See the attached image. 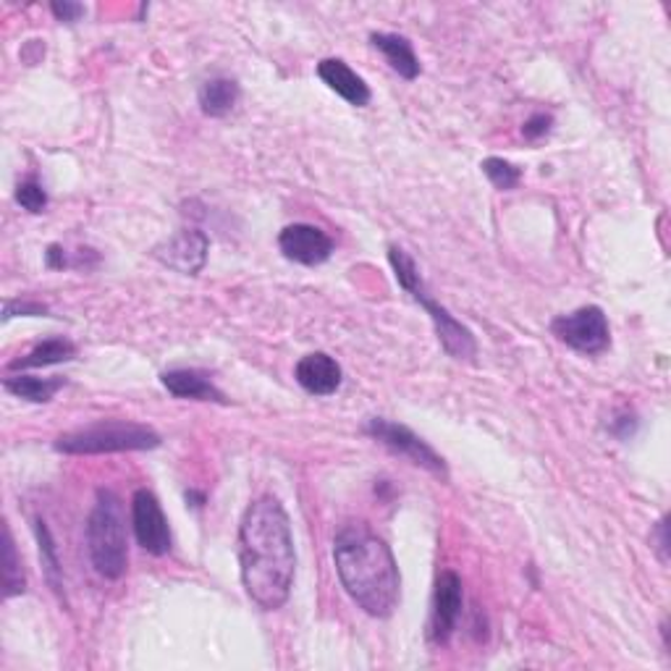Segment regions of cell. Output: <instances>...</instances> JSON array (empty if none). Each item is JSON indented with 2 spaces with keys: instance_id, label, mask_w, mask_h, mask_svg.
I'll return each mask as SVG.
<instances>
[{
  "instance_id": "6da1fadb",
  "label": "cell",
  "mask_w": 671,
  "mask_h": 671,
  "mask_svg": "<svg viewBox=\"0 0 671 671\" xmlns=\"http://www.w3.org/2000/svg\"><path fill=\"white\" fill-rule=\"evenodd\" d=\"M239 567L247 595L265 611L289 601L297 575L294 533L284 504L261 496L244 511L239 524Z\"/></svg>"
},
{
  "instance_id": "7a4b0ae2",
  "label": "cell",
  "mask_w": 671,
  "mask_h": 671,
  "mask_svg": "<svg viewBox=\"0 0 671 671\" xmlns=\"http://www.w3.org/2000/svg\"><path fill=\"white\" fill-rule=\"evenodd\" d=\"M338 580L368 616L389 620L402 598V575L383 537L365 522H349L334 537Z\"/></svg>"
},
{
  "instance_id": "3957f363",
  "label": "cell",
  "mask_w": 671,
  "mask_h": 671,
  "mask_svg": "<svg viewBox=\"0 0 671 671\" xmlns=\"http://www.w3.org/2000/svg\"><path fill=\"white\" fill-rule=\"evenodd\" d=\"M389 263H391V268H394V276H396L398 287L407 291V294L415 299V302L420 304L425 312H428L430 321H433L438 342H441L443 351H447L449 357H454V360H470V362H473L475 357H477L475 334L462 321H456V317L451 315V312L443 308V304H438L436 299L430 297V291L425 289L420 268H417V263L407 255V250H402V247H396V244H391V247H389Z\"/></svg>"
},
{
  "instance_id": "277c9868",
  "label": "cell",
  "mask_w": 671,
  "mask_h": 671,
  "mask_svg": "<svg viewBox=\"0 0 671 671\" xmlns=\"http://www.w3.org/2000/svg\"><path fill=\"white\" fill-rule=\"evenodd\" d=\"M88 551L95 572L105 580H122L129 567L124 501L111 488H100L88 517Z\"/></svg>"
},
{
  "instance_id": "5b68a950",
  "label": "cell",
  "mask_w": 671,
  "mask_h": 671,
  "mask_svg": "<svg viewBox=\"0 0 671 671\" xmlns=\"http://www.w3.org/2000/svg\"><path fill=\"white\" fill-rule=\"evenodd\" d=\"M61 454H124V451H152L161 447V433L150 425L131 420H100L88 428L69 430L56 438Z\"/></svg>"
},
{
  "instance_id": "8992f818",
  "label": "cell",
  "mask_w": 671,
  "mask_h": 671,
  "mask_svg": "<svg viewBox=\"0 0 671 671\" xmlns=\"http://www.w3.org/2000/svg\"><path fill=\"white\" fill-rule=\"evenodd\" d=\"M365 433L373 438V441L383 443L389 451H394V454L417 464V467L428 470L430 475L449 481V467L447 462H443V456L438 454L430 443H425L420 436L412 433L407 425L391 423L385 420V417H370V420L365 423Z\"/></svg>"
},
{
  "instance_id": "52a82bcc",
  "label": "cell",
  "mask_w": 671,
  "mask_h": 671,
  "mask_svg": "<svg viewBox=\"0 0 671 671\" xmlns=\"http://www.w3.org/2000/svg\"><path fill=\"white\" fill-rule=\"evenodd\" d=\"M551 334L562 344H567L569 349L588 357L603 355L611 347L609 317L598 304H585L569 315H559L551 323Z\"/></svg>"
},
{
  "instance_id": "ba28073f",
  "label": "cell",
  "mask_w": 671,
  "mask_h": 671,
  "mask_svg": "<svg viewBox=\"0 0 671 671\" xmlns=\"http://www.w3.org/2000/svg\"><path fill=\"white\" fill-rule=\"evenodd\" d=\"M464 606L462 577L454 569H443L436 580L433 601H430V620H428V640L430 646H447L460 624Z\"/></svg>"
},
{
  "instance_id": "9c48e42d",
  "label": "cell",
  "mask_w": 671,
  "mask_h": 671,
  "mask_svg": "<svg viewBox=\"0 0 671 671\" xmlns=\"http://www.w3.org/2000/svg\"><path fill=\"white\" fill-rule=\"evenodd\" d=\"M131 530H135L139 546L152 556H165L174 546L161 501L148 488H139L131 496Z\"/></svg>"
},
{
  "instance_id": "30bf717a",
  "label": "cell",
  "mask_w": 671,
  "mask_h": 671,
  "mask_svg": "<svg viewBox=\"0 0 671 671\" xmlns=\"http://www.w3.org/2000/svg\"><path fill=\"white\" fill-rule=\"evenodd\" d=\"M210 236L199 229H178L174 236L152 247V257L182 276H197L208 263Z\"/></svg>"
},
{
  "instance_id": "8fae6325",
  "label": "cell",
  "mask_w": 671,
  "mask_h": 671,
  "mask_svg": "<svg viewBox=\"0 0 671 671\" xmlns=\"http://www.w3.org/2000/svg\"><path fill=\"white\" fill-rule=\"evenodd\" d=\"M278 250L284 252L287 261L308 265V268H315V265H323L325 261H331L336 244H334V239L325 234L323 229H317V225L291 223L281 231V234H278Z\"/></svg>"
},
{
  "instance_id": "7c38bea8",
  "label": "cell",
  "mask_w": 671,
  "mask_h": 671,
  "mask_svg": "<svg viewBox=\"0 0 671 671\" xmlns=\"http://www.w3.org/2000/svg\"><path fill=\"white\" fill-rule=\"evenodd\" d=\"M294 378L308 394L331 396L342 389L344 373L342 365H338L334 357L325 355V351H312V355H304L302 360L297 362Z\"/></svg>"
},
{
  "instance_id": "4fadbf2b",
  "label": "cell",
  "mask_w": 671,
  "mask_h": 671,
  "mask_svg": "<svg viewBox=\"0 0 671 671\" xmlns=\"http://www.w3.org/2000/svg\"><path fill=\"white\" fill-rule=\"evenodd\" d=\"M317 77H321L325 88L334 90L338 97H344L349 105H355V108H365V105L370 103V97H373L368 82H365L349 63H344L342 58H323V61L317 63Z\"/></svg>"
},
{
  "instance_id": "5bb4252c",
  "label": "cell",
  "mask_w": 671,
  "mask_h": 671,
  "mask_svg": "<svg viewBox=\"0 0 671 671\" xmlns=\"http://www.w3.org/2000/svg\"><path fill=\"white\" fill-rule=\"evenodd\" d=\"M161 383H163V389L176 398H192V402H216V404L229 402L223 391L212 383V378L195 368L165 370V373L161 375Z\"/></svg>"
},
{
  "instance_id": "9a60e30c",
  "label": "cell",
  "mask_w": 671,
  "mask_h": 671,
  "mask_svg": "<svg viewBox=\"0 0 671 671\" xmlns=\"http://www.w3.org/2000/svg\"><path fill=\"white\" fill-rule=\"evenodd\" d=\"M370 45L383 53L385 63H389L402 79L412 82V79L420 77V58H417L415 48H412V43L404 35H394V32H373V35H370Z\"/></svg>"
},
{
  "instance_id": "2e32d148",
  "label": "cell",
  "mask_w": 671,
  "mask_h": 671,
  "mask_svg": "<svg viewBox=\"0 0 671 671\" xmlns=\"http://www.w3.org/2000/svg\"><path fill=\"white\" fill-rule=\"evenodd\" d=\"M239 97H242V88L231 77H212L197 92L199 108L210 118L229 116L239 105Z\"/></svg>"
},
{
  "instance_id": "e0dca14e",
  "label": "cell",
  "mask_w": 671,
  "mask_h": 671,
  "mask_svg": "<svg viewBox=\"0 0 671 671\" xmlns=\"http://www.w3.org/2000/svg\"><path fill=\"white\" fill-rule=\"evenodd\" d=\"M77 357V347L69 342V338L56 336L48 338V342L37 344L30 355L19 357L9 365V370H35V368H53V365L71 362Z\"/></svg>"
},
{
  "instance_id": "ac0fdd59",
  "label": "cell",
  "mask_w": 671,
  "mask_h": 671,
  "mask_svg": "<svg viewBox=\"0 0 671 671\" xmlns=\"http://www.w3.org/2000/svg\"><path fill=\"white\" fill-rule=\"evenodd\" d=\"M66 385V378H37V375H9L3 378V389L9 391L11 396L24 398V402L32 404H48L53 396L58 394Z\"/></svg>"
},
{
  "instance_id": "d6986e66",
  "label": "cell",
  "mask_w": 671,
  "mask_h": 671,
  "mask_svg": "<svg viewBox=\"0 0 671 671\" xmlns=\"http://www.w3.org/2000/svg\"><path fill=\"white\" fill-rule=\"evenodd\" d=\"M26 590V577L22 567V556H19L16 543H13L11 528H3V598L9 601L13 595H22Z\"/></svg>"
},
{
  "instance_id": "ffe728a7",
  "label": "cell",
  "mask_w": 671,
  "mask_h": 671,
  "mask_svg": "<svg viewBox=\"0 0 671 671\" xmlns=\"http://www.w3.org/2000/svg\"><path fill=\"white\" fill-rule=\"evenodd\" d=\"M35 535H37V546H39V559H43V567H45V577H48V582L53 585V590L56 593H61V559H58V548H56V541H53L48 524H45V520H35Z\"/></svg>"
},
{
  "instance_id": "44dd1931",
  "label": "cell",
  "mask_w": 671,
  "mask_h": 671,
  "mask_svg": "<svg viewBox=\"0 0 671 671\" xmlns=\"http://www.w3.org/2000/svg\"><path fill=\"white\" fill-rule=\"evenodd\" d=\"M481 169H483V174L488 176V182L494 184L498 192L517 189V187H520V182H522V169H520V165L504 161V158H496V155L485 158V161L481 163Z\"/></svg>"
},
{
  "instance_id": "7402d4cb",
  "label": "cell",
  "mask_w": 671,
  "mask_h": 671,
  "mask_svg": "<svg viewBox=\"0 0 671 671\" xmlns=\"http://www.w3.org/2000/svg\"><path fill=\"white\" fill-rule=\"evenodd\" d=\"M13 197H16V203L22 205L26 212H35V216L48 208V192H45V187L35 176H26L24 182H19L16 195Z\"/></svg>"
},
{
  "instance_id": "603a6c76",
  "label": "cell",
  "mask_w": 671,
  "mask_h": 671,
  "mask_svg": "<svg viewBox=\"0 0 671 671\" xmlns=\"http://www.w3.org/2000/svg\"><path fill=\"white\" fill-rule=\"evenodd\" d=\"M48 308L39 302H26V299H5V308H3V323H9L11 317H45L48 315Z\"/></svg>"
},
{
  "instance_id": "cb8c5ba5",
  "label": "cell",
  "mask_w": 671,
  "mask_h": 671,
  "mask_svg": "<svg viewBox=\"0 0 671 671\" xmlns=\"http://www.w3.org/2000/svg\"><path fill=\"white\" fill-rule=\"evenodd\" d=\"M551 129H554V116H551V113H533V116L522 124V137L528 139V142H537V139L548 137Z\"/></svg>"
},
{
  "instance_id": "d4e9b609",
  "label": "cell",
  "mask_w": 671,
  "mask_h": 671,
  "mask_svg": "<svg viewBox=\"0 0 671 671\" xmlns=\"http://www.w3.org/2000/svg\"><path fill=\"white\" fill-rule=\"evenodd\" d=\"M609 430H611V436H616V438H620V441H629V438L637 433L635 412H629V409L616 412L614 420L609 423Z\"/></svg>"
},
{
  "instance_id": "484cf974",
  "label": "cell",
  "mask_w": 671,
  "mask_h": 671,
  "mask_svg": "<svg viewBox=\"0 0 671 671\" xmlns=\"http://www.w3.org/2000/svg\"><path fill=\"white\" fill-rule=\"evenodd\" d=\"M45 265L50 270H63V268H74V252H69L63 244H50L45 250Z\"/></svg>"
},
{
  "instance_id": "4316f807",
  "label": "cell",
  "mask_w": 671,
  "mask_h": 671,
  "mask_svg": "<svg viewBox=\"0 0 671 671\" xmlns=\"http://www.w3.org/2000/svg\"><path fill=\"white\" fill-rule=\"evenodd\" d=\"M50 11L58 22H66V24H74L84 16V5L71 3V0H56V3H50Z\"/></svg>"
},
{
  "instance_id": "83f0119b",
  "label": "cell",
  "mask_w": 671,
  "mask_h": 671,
  "mask_svg": "<svg viewBox=\"0 0 671 671\" xmlns=\"http://www.w3.org/2000/svg\"><path fill=\"white\" fill-rule=\"evenodd\" d=\"M669 520L667 517H661L659 524H656L653 535H650V543H656V551H659V559L667 564L669 562Z\"/></svg>"
},
{
  "instance_id": "f1b7e54d",
  "label": "cell",
  "mask_w": 671,
  "mask_h": 671,
  "mask_svg": "<svg viewBox=\"0 0 671 671\" xmlns=\"http://www.w3.org/2000/svg\"><path fill=\"white\" fill-rule=\"evenodd\" d=\"M187 501L195 509H203L205 507V494H199V490H187Z\"/></svg>"
}]
</instances>
